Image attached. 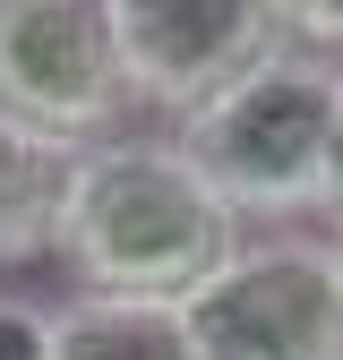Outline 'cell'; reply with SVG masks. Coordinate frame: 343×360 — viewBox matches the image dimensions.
Returning a JSON list of instances; mask_svg holds the SVG:
<instances>
[{"mask_svg": "<svg viewBox=\"0 0 343 360\" xmlns=\"http://www.w3.org/2000/svg\"><path fill=\"white\" fill-rule=\"evenodd\" d=\"M240 214L206 189L181 138H112L86 155L77 206L60 232V266L95 300H163L189 309L240 257Z\"/></svg>", "mask_w": 343, "mask_h": 360, "instance_id": "obj_1", "label": "cell"}, {"mask_svg": "<svg viewBox=\"0 0 343 360\" xmlns=\"http://www.w3.org/2000/svg\"><path fill=\"white\" fill-rule=\"evenodd\" d=\"M335 60L283 52L257 77H240L224 103L189 112L172 138L206 172V189L224 198L240 223L266 232H300L309 214H326V138H335Z\"/></svg>", "mask_w": 343, "mask_h": 360, "instance_id": "obj_2", "label": "cell"}, {"mask_svg": "<svg viewBox=\"0 0 343 360\" xmlns=\"http://www.w3.org/2000/svg\"><path fill=\"white\" fill-rule=\"evenodd\" d=\"M198 360H343V249L318 232L240 240L189 300Z\"/></svg>", "mask_w": 343, "mask_h": 360, "instance_id": "obj_3", "label": "cell"}, {"mask_svg": "<svg viewBox=\"0 0 343 360\" xmlns=\"http://www.w3.org/2000/svg\"><path fill=\"white\" fill-rule=\"evenodd\" d=\"M0 112L69 146H112L138 112L112 0H0Z\"/></svg>", "mask_w": 343, "mask_h": 360, "instance_id": "obj_4", "label": "cell"}, {"mask_svg": "<svg viewBox=\"0 0 343 360\" xmlns=\"http://www.w3.org/2000/svg\"><path fill=\"white\" fill-rule=\"evenodd\" d=\"M112 43L129 95L172 129L292 52L275 0H112Z\"/></svg>", "mask_w": 343, "mask_h": 360, "instance_id": "obj_5", "label": "cell"}, {"mask_svg": "<svg viewBox=\"0 0 343 360\" xmlns=\"http://www.w3.org/2000/svg\"><path fill=\"white\" fill-rule=\"evenodd\" d=\"M86 155H95V146L43 138V129H26V120L0 112V266L60 257V232H69Z\"/></svg>", "mask_w": 343, "mask_h": 360, "instance_id": "obj_6", "label": "cell"}, {"mask_svg": "<svg viewBox=\"0 0 343 360\" xmlns=\"http://www.w3.org/2000/svg\"><path fill=\"white\" fill-rule=\"evenodd\" d=\"M52 360H198V335H189V309L77 292L52 309Z\"/></svg>", "mask_w": 343, "mask_h": 360, "instance_id": "obj_7", "label": "cell"}, {"mask_svg": "<svg viewBox=\"0 0 343 360\" xmlns=\"http://www.w3.org/2000/svg\"><path fill=\"white\" fill-rule=\"evenodd\" d=\"M275 9H283L292 52H309V60H335V69H343V0H275Z\"/></svg>", "mask_w": 343, "mask_h": 360, "instance_id": "obj_8", "label": "cell"}, {"mask_svg": "<svg viewBox=\"0 0 343 360\" xmlns=\"http://www.w3.org/2000/svg\"><path fill=\"white\" fill-rule=\"evenodd\" d=\"M0 360H52V309L0 292Z\"/></svg>", "mask_w": 343, "mask_h": 360, "instance_id": "obj_9", "label": "cell"}, {"mask_svg": "<svg viewBox=\"0 0 343 360\" xmlns=\"http://www.w3.org/2000/svg\"><path fill=\"white\" fill-rule=\"evenodd\" d=\"M326 223L343 240V86H335V138H326Z\"/></svg>", "mask_w": 343, "mask_h": 360, "instance_id": "obj_10", "label": "cell"}, {"mask_svg": "<svg viewBox=\"0 0 343 360\" xmlns=\"http://www.w3.org/2000/svg\"><path fill=\"white\" fill-rule=\"evenodd\" d=\"M335 249H343V240H335Z\"/></svg>", "mask_w": 343, "mask_h": 360, "instance_id": "obj_11", "label": "cell"}]
</instances>
